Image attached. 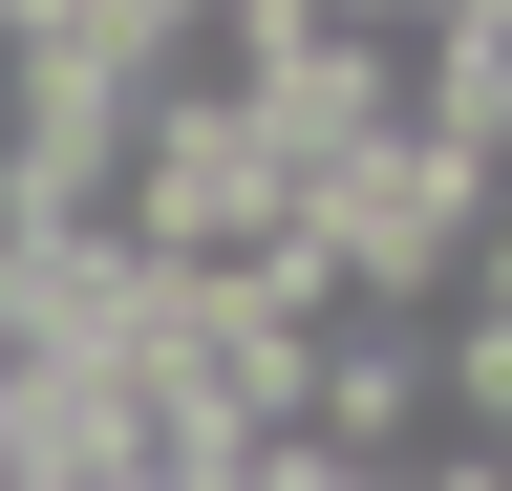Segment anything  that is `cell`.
Returning <instances> with one entry per match:
<instances>
[{"mask_svg": "<svg viewBox=\"0 0 512 491\" xmlns=\"http://www.w3.org/2000/svg\"><path fill=\"white\" fill-rule=\"evenodd\" d=\"M278 449L363 470V491H406V470H427V321H320V342H299V427H278Z\"/></svg>", "mask_w": 512, "mask_h": 491, "instance_id": "1", "label": "cell"}]
</instances>
